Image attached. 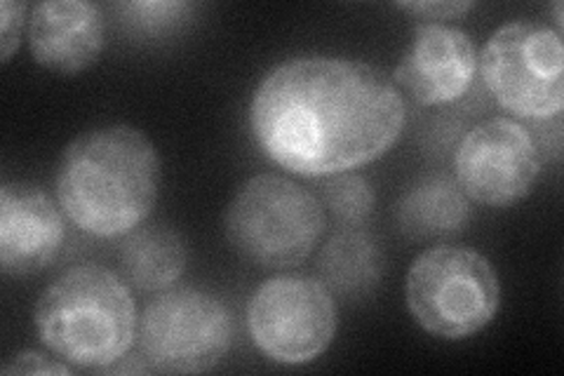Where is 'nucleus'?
<instances>
[{"instance_id": "nucleus-4", "label": "nucleus", "mask_w": 564, "mask_h": 376, "mask_svg": "<svg viewBox=\"0 0 564 376\" xmlns=\"http://www.w3.org/2000/svg\"><path fill=\"white\" fill-rule=\"evenodd\" d=\"M325 205L282 174H257L226 210V238L263 268H292L308 259L325 233Z\"/></svg>"}, {"instance_id": "nucleus-5", "label": "nucleus", "mask_w": 564, "mask_h": 376, "mask_svg": "<svg viewBox=\"0 0 564 376\" xmlns=\"http://www.w3.org/2000/svg\"><path fill=\"white\" fill-rule=\"evenodd\" d=\"M404 299L421 330L462 342L499 313L501 282L497 268L478 249L440 245L412 261Z\"/></svg>"}, {"instance_id": "nucleus-2", "label": "nucleus", "mask_w": 564, "mask_h": 376, "mask_svg": "<svg viewBox=\"0 0 564 376\" xmlns=\"http://www.w3.org/2000/svg\"><path fill=\"white\" fill-rule=\"evenodd\" d=\"M163 165L153 141L132 125L83 132L64 149L57 201L68 222L95 238L130 236L161 193Z\"/></svg>"}, {"instance_id": "nucleus-21", "label": "nucleus", "mask_w": 564, "mask_h": 376, "mask_svg": "<svg viewBox=\"0 0 564 376\" xmlns=\"http://www.w3.org/2000/svg\"><path fill=\"white\" fill-rule=\"evenodd\" d=\"M553 12H555V24H557V31L562 33V24H564V20H562V3H555V6H553Z\"/></svg>"}, {"instance_id": "nucleus-12", "label": "nucleus", "mask_w": 564, "mask_h": 376, "mask_svg": "<svg viewBox=\"0 0 564 376\" xmlns=\"http://www.w3.org/2000/svg\"><path fill=\"white\" fill-rule=\"evenodd\" d=\"M33 60L59 76H76L99 62L106 47L104 10L87 0H45L31 8Z\"/></svg>"}, {"instance_id": "nucleus-16", "label": "nucleus", "mask_w": 564, "mask_h": 376, "mask_svg": "<svg viewBox=\"0 0 564 376\" xmlns=\"http://www.w3.org/2000/svg\"><path fill=\"white\" fill-rule=\"evenodd\" d=\"M325 207L346 226H358L375 212V191L362 174H332L325 184Z\"/></svg>"}, {"instance_id": "nucleus-9", "label": "nucleus", "mask_w": 564, "mask_h": 376, "mask_svg": "<svg viewBox=\"0 0 564 376\" xmlns=\"http://www.w3.org/2000/svg\"><path fill=\"white\" fill-rule=\"evenodd\" d=\"M541 172V149L524 125L489 118L475 125L454 155V182L468 201L510 207L532 193Z\"/></svg>"}, {"instance_id": "nucleus-20", "label": "nucleus", "mask_w": 564, "mask_h": 376, "mask_svg": "<svg viewBox=\"0 0 564 376\" xmlns=\"http://www.w3.org/2000/svg\"><path fill=\"white\" fill-rule=\"evenodd\" d=\"M3 374H70V367L39 351H24L12 357V363L3 367Z\"/></svg>"}, {"instance_id": "nucleus-8", "label": "nucleus", "mask_w": 564, "mask_h": 376, "mask_svg": "<svg viewBox=\"0 0 564 376\" xmlns=\"http://www.w3.org/2000/svg\"><path fill=\"white\" fill-rule=\"evenodd\" d=\"M247 330L269 361L306 365L332 346L337 307L323 280L275 276L261 282L247 303Z\"/></svg>"}, {"instance_id": "nucleus-7", "label": "nucleus", "mask_w": 564, "mask_h": 376, "mask_svg": "<svg viewBox=\"0 0 564 376\" xmlns=\"http://www.w3.org/2000/svg\"><path fill=\"white\" fill-rule=\"evenodd\" d=\"M489 95L508 114L551 120L564 106L562 33L541 22H510L491 33L478 55Z\"/></svg>"}, {"instance_id": "nucleus-11", "label": "nucleus", "mask_w": 564, "mask_h": 376, "mask_svg": "<svg viewBox=\"0 0 564 376\" xmlns=\"http://www.w3.org/2000/svg\"><path fill=\"white\" fill-rule=\"evenodd\" d=\"M66 238V226L55 201L26 182L0 189V268L6 276H31L47 268Z\"/></svg>"}, {"instance_id": "nucleus-3", "label": "nucleus", "mask_w": 564, "mask_h": 376, "mask_svg": "<svg viewBox=\"0 0 564 376\" xmlns=\"http://www.w3.org/2000/svg\"><path fill=\"white\" fill-rule=\"evenodd\" d=\"M137 303L116 271L99 264L68 268L35 303V332L59 361L83 369L120 363L137 342Z\"/></svg>"}, {"instance_id": "nucleus-17", "label": "nucleus", "mask_w": 564, "mask_h": 376, "mask_svg": "<svg viewBox=\"0 0 564 376\" xmlns=\"http://www.w3.org/2000/svg\"><path fill=\"white\" fill-rule=\"evenodd\" d=\"M193 6L186 3H126L120 6V12H126V20L139 24L141 29H167L174 22L184 20V14H188Z\"/></svg>"}, {"instance_id": "nucleus-15", "label": "nucleus", "mask_w": 564, "mask_h": 376, "mask_svg": "<svg viewBox=\"0 0 564 376\" xmlns=\"http://www.w3.org/2000/svg\"><path fill=\"white\" fill-rule=\"evenodd\" d=\"M317 271L329 290L356 294L379 282L383 253L367 233L344 230L325 245Z\"/></svg>"}, {"instance_id": "nucleus-19", "label": "nucleus", "mask_w": 564, "mask_h": 376, "mask_svg": "<svg viewBox=\"0 0 564 376\" xmlns=\"http://www.w3.org/2000/svg\"><path fill=\"white\" fill-rule=\"evenodd\" d=\"M395 8L416 17V20H426L429 24H440L445 20H458V17L470 12L475 8V3H458V0H452V3H398Z\"/></svg>"}, {"instance_id": "nucleus-18", "label": "nucleus", "mask_w": 564, "mask_h": 376, "mask_svg": "<svg viewBox=\"0 0 564 376\" xmlns=\"http://www.w3.org/2000/svg\"><path fill=\"white\" fill-rule=\"evenodd\" d=\"M26 3H14V0H3L0 3V60L8 64L12 55L20 47L22 31L29 26V12Z\"/></svg>"}, {"instance_id": "nucleus-14", "label": "nucleus", "mask_w": 564, "mask_h": 376, "mask_svg": "<svg viewBox=\"0 0 564 376\" xmlns=\"http://www.w3.org/2000/svg\"><path fill=\"white\" fill-rule=\"evenodd\" d=\"M186 245L176 230L155 224L132 230L120 247V276L139 292H165L186 271Z\"/></svg>"}, {"instance_id": "nucleus-10", "label": "nucleus", "mask_w": 564, "mask_h": 376, "mask_svg": "<svg viewBox=\"0 0 564 376\" xmlns=\"http://www.w3.org/2000/svg\"><path fill=\"white\" fill-rule=\"evenodd\" d=\"M478 71V47L468 33L447 24L423 22L414 29L395 68V85L421 106L462 99Z\"/></svg>"}, {"instance_id": "nucleus-6", "label": "nucleus", "mask_w": 564, "mask_h": 376, "mask_svg": "<svg viewBox=\"0 0 564 376\" xmlns=\"http://www.w3.org/2000/svg\"><path fill=\"white\" fill-rule=\"evenodd\" d=\"M234 318L226 303L198 288L158 292L139 318V361L161 374L215 369L234 344Z\"/></svg>"}, {"instance_id": "nucleus-13", "label": "nucleus", "mask_w": 564, "mask_h": 376, "mask_svg": "<svg viewBox=\"0 0 564 376\" xmlns=\"http://www.w3.org/2000/svg\"><path fill=\"white\" fill-rule=\"evenodd\" d=\"M470 219V201L454 179L433 174L421 179L398 205V224L414 240L445 238L464 230Z\"/></svg>"}, {"instance_id": "nucleus-1", "label": "nucleus", "mask_w": 564, "mask_h": 376, "mask_svg": "<svg viewBox=\"0 0 564 376\" xmlns=\"http://www.w3.org/2000/svg\"><path fill=\"white\" fill-rule=\"evenodd\" d=\"M408 104L381 68L344 57H294L257 85L250 128L275 165L332 176L375 163L393 149Z\"/></svg>"}]
</instances>
